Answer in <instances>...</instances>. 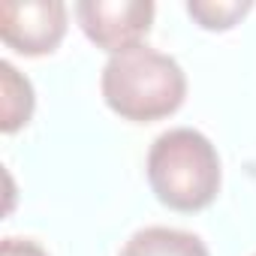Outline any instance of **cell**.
<instances>
[{
	"mask_svg": "<svg viewBox=\"0 0 256 256\" xmlns=\"http://www.w3.org/2000/svg\"><path fill=\"white\" fill-rule=\"evenodd\" d=\"M0 256H48V253L30 238H4Z\"/></svg>",
	"mask_w": 256,
	"mask_h": 256,
	"instance_id": "obj_8",
	"label": "cell"
},
{
	"mask_svg": "<svg viewBox=\"0 0 256 256\" xmlns=\"http://www.w3.org/2000/svg\"><path fill=\"white\" fill-rule=\"evenodd\" d=\"M36 106L34 96V84L28 82V76H22L10 60H0V130L4 133H16L30 120Z\"/></svg>",
	"mask_w": 256,
	"mask_h": 256,
	"instance_id": "obj_6",
	"label": "cell"
},
{
	"mask_svg": "<svg viewBox=\"0 0 256 256\" xmlns=\"http://www.w3.org/2000/svg\"><path fill=\"white\" fill-rule=\"evenodd\" d=\"M253 10L250 0H190L187 12L205 28V30H229L235 28L247 12Z\"/></svg>",
	"mask_w": 256,
	"mask_h": 256,
	"instance_id": "obj_7",
	"label": "cell"
},
{
	"mask_svg": "<svg viewBox=\"0 0 256 256\" xmlns=\"http://www.w3.org/2000/svg\"><path fill=\"white\" fill-rule=\"evenodd\" d=\"M220 154L193 126H175L154 139L148 151V184L172 211H202L220 193Z\"/></svg>",
	"mask_w": 256,
	"mask_h": 256,
	"instance_id": "obj_2",
	"label": "cell"
},
{
	"mask_svg": "<svg viewBox=\"0 0 256 256\" xmlns=\"http://www.w3.org/2000/svg\"><path fill=\"white\" fill-rule=\"evenodd\" d=\"M118 256H208L199 235L169 226H145L130 235Z\"/></svg>",
	"mask_w": 256,
	"mask_h": 256,
	"instance_id": "obj_5",
	"label": "cell"
},
{
	"mask_svg": "<svg viewBox=\"0 0 256 256\" xmlns=\"http://www.w3.org/2000/svg\"><path fill=\"white\" fill-rule=\"evenodd\" d=\"M66 34V4L60 0H4L0 40L18 54L40 58L60 46Z\"/></svg>",
	"mask_w": 256,
	"mask_h": 256,
	"instance_id": "obj_4",
	"label": "cell"
},
{
	"mask_svg": "<svg viewBox=\"0 0 256 256\" xmlns=\"http://www.w3.org/2000/svg\"><path fill=\"white\" fill-rule=\"evenodd\" d=\"M76 18L94 46L118 54L124 48L142 46V36H148L154 24V4L151 0H82L76 4Z\"/></svg>",
	"mask_w": 256,
	"mask_h": 256,
	"instance_id": "obj_3",
	"label": "cell"
},
{
	"mask_svg": "<svg viewBox=\"0 0 256 256\" xmlns=\"http://www.w3.org/2000/svg\"><path fill=\"white\" fill-rule=\"evenodd\" d=\"M100 90L106 106L133 124H151L181 108L187 96V76L181 64L151 46H133L108 54Z\"/></svg>",
	"mask_w": 256,
	"mask_h": 256,
	"instance_id": "obj_1",
	"label": "cell"
}]
</instances>
